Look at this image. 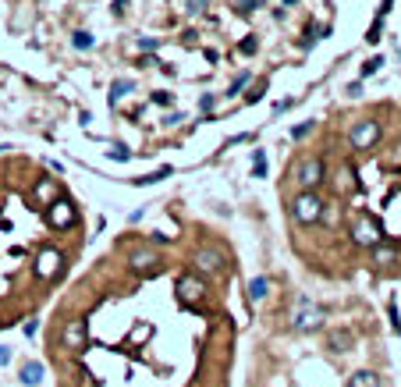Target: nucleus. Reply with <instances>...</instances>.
<instances>
[{
  "label": "nucleus",
  "mask_w": 401,
  "mask_h": 387,
  "mask_svg": "<svg viewBox=\"0 0 401 387\" xmlns=\"http://www.w3.org/2000/svg\"><path fill=\"white\" fill-rule=\"evenodd\" d=\"M206 11V0H188V14H203Z\"/></svg>",
  "instance_id": "24"
},
{
  "label": "nucleus",
  "mask_w": 401,
  "mask_h": 387,
  "mask_svg": "<svg viewBox=\"0 0 401 387\" xmlns=\"http://www.w3.org/2000/svg\"><path fill=\"white\" fill-rule=\"evenodd\" d=\"M60 263H65V256H60L57 249H43L36 256V277H43V281H50V277H57V270H60Z\"/></svg>",
  "instance_id": "8"
},
{
  "label": "nucleus",
  "mask_w": 401,
  "mask_h": 387,
  "mask_svg": "<svg viewBox=\"0 0 401 387\" xmlns=\"http://www.w3.org/2000/svg\"><path fill=\"white\" fill-rule=\"evenodd\" d=\"M47 220L54 224V228H71V224L78 220V210L71 199H54L47 207Z\"/></svg>",
  "instance_id": "7"
},
{
  "label": "nucleus",
  "mask_w": 401,
  "mask_h": 387,
  "mask_svg": "<svg viewBox=\"0 0 401 387\" xmlns=\"http://www.w3.org/2000/svg\"><path fill=\"white\" fill-rule=\"evenodd\" d=\"M178 298L185 305H199L206 298V281L199 274H181L178 277Z\"/></svg>",
  "instance_id": "6"
},
{
  "label": "nucleus",
  "mask_w": 401,
  "mask_h": 387,
  "mask_svg": "<svg viewBox=\"0 0 401 387\" xmlns=\"http://www.w3.org/2000/svg\"><path fill=\"white\" fill-rule=\"evenodd\" d=\"M323 320H327V309H323V305H316V302H309V298H299V305H295V316H291V331L312 334V331L323 327Z\"/></svg>",
  "instance_id": "1"
},
{
  "label": "nucleus",
  "mask_w": 401,
  "mask_h": 387,
  "mask_svg": "<svg viewBox=\"0 0 401 387\" xmlns=\"http://www.w3.org/2000/svg\"><path fill=\"white\" fill-rule=\"evenodd\" d=\"M312 128H316V121H306V125H295V128H291V139H306Z\"/></svg>",
  "instance_id": "21"
},
{
  "label": "nucleus",
  "mask_w": 401,
  "mask_h": 387,
  "mask_svg": "<svg viewBox=\"0 0 401 387\" xmlns=\"http://www.w3.org/2000/svg\"><path fill=\"white\" fill-rule=\"evenodd\" d=\"M263 93H266V82H260L256 89H252V93H249V104H256V99H260Z\"/></svg>",
  "instance_id": "26"
},
{
  "label": "nucleus",
  "mask_w": 401,
  "mask_h": 387,
  "mask_svg": "<svg viewBox=\"0 0 401 387\" xmlns=\"http://www.w3.org/2000/svg\"><path fill=\"white\" fill-rule=\"evenodd\" d=\"M128 263H132V270H139V274H157L160 270V256L153 249H135L128 256Z\"/></svg>",
  "instance_id": "12"
},
{
  "label": "nucleus",
  "mask_w": 401,
  "mask_h": 387,
  "mask_svg": "<svg viewBox=\"0 0 401 387\" xmlns=\"http://www.w3.org/2000/svg\"><path fill=\"white\" fill-rule=\"evenodd\" d=\"M11 362V349H4V344H0V366H8Z\"/></svg>",
  "instance_id": "31"
},
{
  "label": "nucleus",
  "mask_w": 401,
  "mask_h": 387,
  "mask_svg": "<svg viewBox=\"0 0 401 387\" xmlns=\"http://www.w3.org/2000/svg\"><path fill=\"white\" fill-rule=\"evenodd\" d=\"M284 4H299V0H284Z\"/></svg>",
  "instance_id": "32"
},
{
  "label": "nucleus",
  "mask_w": 401,
  "mask_h": 387,
  "mask_svg": "<svg viewBox=\"0 0 401 387\" xmlns=\"http://www.w3.org/2000/svg\"><path fill=\"white\" fill-rule=\"evenodd\" d=\"M295 181H299L302 192H316L327 181V167L320 156H302L299 164H295Z\"/></svg>",
  "instance_id": "2"
},
{
  "label": "nucleus",
  "mask_w": 401,
  "mask_h": 387,
  "mask_svg": "<svg viewBox=\"0 0 401 387\" xmlns=\"http://www.w3.org/2000/svg\"><path fill=\"white\" fill-rule=\"evenodd\" d=\"M139 50H157V39H150V36L139 39Z\"/></svg>",
  "instance_id": "28"
},
{
  "label": "nucleus",
  "mask_w": 401,
  "mask_h": 387,
  "mask_svg": "<svg viewBox=\"0 0 401 387\" xmlns=\"http://www.w3.org/2000/svg\"><path fill=\"white\" fill-rule=\"evenodd\" d=\"M373 263H380V267H391V263H398V249L394 246H384V242H376V246H373Z\"/></svg>",
  "instance_id": "14"
},
{
  "label": "nucleus",
  "mask_w": 401,
  "mask_h": 387,
  "mask_svg": "<svg viewBox=\"0 0 401 387\" xmlns=\"http://www.w3.org/2000/svg\"><path fill=\"white\" fill-rule=\"evenodd\" d=\"M384 135V128H380V121L366 117V121H355L352 132H348V142H352V150H369L376 146V139Z\"/></svg>",
  "instance_id": "5"
},
{
  "label": "nucleus",
  "mask_w": 401,
  "mask_h": 387,
  "mask_svg": "<svg viewBox=\"0 0 401 387\" xmlns=\"http://www.w3.org/2000/svg\"><path fill=\"white\" fill-rule=\"evenodd\" d=\"M196 267H199V274H220L224 270V253L220 249H199L196 253Z\"/></svg>",
  "instance_id": "11"
},
{
  "label": "nucleus",
  "mask_w": 401,
  "mask_h": 387,
  "mask_svg": "<svg viewBox=\"0 0 401 387\" xmlns=\"http://www.w3.org/2000/svg\"><path fill=\"white\" fill-rule=\"evenodd\" d=\"M263 171H266V160H263V153H256V174L263 178Z\"/></svg>",
  "instance_id": "30"
},
{
  "label": "nucleus",
  "mask_w": 401,
  "mask_h": 387,
  "mask_svg": "<svg viewBox=\"0 0 401 387\" xmlns=\"http://www.w3.org/2000/svg\"><path fill=\"white\" fill-rule=\"evenodd\" d=\"M54 199H57V185H54L50 178H43V181L32 189V202H36V207H50Z\"/></svg>",
  "instance_id": "13"
},
{
  "label": "nucleus",
  "mask_w": 401,
  "mask_h": 387,
  "mask_svg": "<svg viewBox=\"0 0 401 387\" xmlns=\"http://www.w3.org/2000/svg\"><path fill=\"white\" fill-rule=\"evenodd\" d=\"M252 8H256V0H238V11H242V14H249Z\"/></svg>",
  "instance_id": "29"
},
{
  "label": "nucleus",
  "mask_w": 401,
  "mask_h": 387,
  "mask_svg": "<svg viewBox=\"0 0 401 387\" xmlns=\"http://www.w3.org/2000/svg\"><path fill=\"white\" fill-rule=\"evenodd\" d=\"M380 64H384V57H369L366 64H363V75H373V71H380Z\"/></svg>",
  "instance_id": "23"
},
{
  "label": "nucleus",
  "mask_w": 401,
  "mask_h": 387,
  "mask_svg": "<svg viewBox=\"0 0 401 387\" xmlns=\"http://www.w3.org/2000/svg\"><path fill=\"white\" fill-rule=\"evenodd\" d=\"M111 156H114V160H128L132 153H128V150H124V146H114V150H111Z\"/></svg>",
  "instance_id": "27"
},
{
  "label": "nucleus",
  "mask_w": 401,
  "mask_h": 387,
  "mask_svg": "<svg viewBox=\"0 0 401 387\" xmlns=\"http://www.w3.org/2000/svg\"><path fill=\"white\" fill-rule=\"evenodd\" d=\"M60 341H65V349H86V320H68L65 331H60Z\"/></svg>",
  "instance_id": "10"
},
{
  "label": "nucleus",
  "mask_w": 401,
  "mask_h": 387,
  "mask_svg": "<svg viewBox=\"0 0 401 387\" xmlns=\"http://www.w3.org/2000/svg\"><path fill=\"white\" fill-rule=\"evenodd\" d=\"M345 387H380V377L373 373V370H358V373H352L348 377V384Z\"/></svg>",
  "instance_id": "16"
},
{
  "label": "nucleus",
  "mask_w": 401,
  "mask_h": 387,
  "mask_svg": "<svg viewBox=\"0 0 401 387\" xmlns=\"http://www.w3.org/2000/svg\"><path fill=\"white\" fill-rule=\"evenodd\" d=\"M36 331H39V323H36V320H25V323H22V334H25V338H32Z\"/></svg>",
  "instance_id": "25"
},
{
  "label": "nucleus",
  "mask_w": 401,
  "mask_h": 387,
  "mask_svg": "<svg viewBox=\"0 0 401 387\" xmlns=\"http://www.w3.org/2000/svg\"><path fill=\"white\" fill-rule=\"evenodd\" d=\"M124 93H132V82H128V78H117V82L111 86V104H117Z\"/></svg>",
  "instance_id": "18"
},
{
  "label": "nucleus",
  "mask_w": 401,
  "mask_h": 387,
  "mask_svg": "<svg viewBox=\"0 0 401 387\" xmlns=\"http://www.w3.org/2000/svg\"><path fill=\"white\" fill-rule=\"evenodd\" d=\"M266 292H270V277H256L249 284V302H263Z\"/></svg>",
  "instance_id": "17"
},
{
  "label": "nucleus",
  "mask_w": 401,
  "mask_h": 387,
  "mask_svg": "<svg viewBox=\"0 0 401 387\" xmlns=\"http://www.w3.org/2000/svg\"><path fill=\"white\" fill-rule=\"evenodd\" d=\"M291 217H295V224H316L323 217V199L316 192H299L291 199Z\"/></svg>",
  "instance_id": "3"
},
{
  "label": "nucleus",
  "mask_w": 401,
  "mask_h": 387,
  "mask_svg": "<svg viewBox=\"0 0 401 387\" xmlns=\"http://www.w3.org/2000/svg\"><path fill=\"white\" fill-rule=\"evenodd\" d=\"M352 242H355V246L373 249L376 242H384V231H380V224L369 213H355L352 217Z\"/></svg>",
  "instance_id": "4"
},
{
  "label": "nucleus",
  "mask_w": 401,
  "mask_h": 387,
  "mask_svg": "<svg viewBox=\"0 0 401 387\" xmlns=\"http://www.w3.org/2000/svg\"><path fill=\"white\" fill-rule=\"evenodd\" d=\"M245 86H249V71H242V75L235 78V82H231V89H227V96H238V93H242Z\"/></svg>",
  "instance_id": "20"
},
{
  "label": "nucleus",
  "mask_w": 401,
  "mask_h": 387,
  "mask_svg": "<svg viewBox=\"0 0 401 387\" xmlns=\"http://www.w3.org/2000/svg\"><path fill=\"white\" fill-rule=\"evenodd\" d=\"M71 43H75L78 50H89V47H93V36H89V32H75Z\"/></svg>",
  "instance_id": "22"
},
{
  "label": "nucleus",
  "mask_w": 401,
  "mask_h": 387,
  "mask_svg": "<svg viewBox=\"0 0 401 387\" xmlns=\"http://www.w3.org/2000/svg\"><path fill=\"white\" fill-rule=\"evenodd\" d=\"M167 174H171V167H160V171H153V174H146V178H139V185H153V181H163Z\"/></svg>",
  "instance_id": "19"
},
{
  "label": "nucleus",
  "mask_w": 401,
  "mask_h": 387,
  "mask_svg": "<svg viewBox=\"0 0 401 387\" xmlns=\"http://www.w3.org/2000/svg\"><path fill=\"white\" fill-rule=\"evenodd\" d=\"M39 380H43V362H36V359L25 362V366H22V384H25V387H36Z\"/></svg>",
  "instance_id": "15"
},
{
  "label": "nucleus",
  "mask_w": 401,
  "mask_h": 387,
  "mask_svg": "<svg viewBox=\"0 0 401 387\" xmlns=\"http://www.w3.org/2000/svg\"><path fill=\"white\" fill-rule=\"evenodd\" d=\"M327 349H330L334 355L352 352V349H355V334H352L348 327H330V331H327Z\"/></svg>",
  "instance_id": "9"
}]
</instances>
